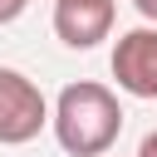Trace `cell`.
I'll use <instances>...</instances> for the list:
<instances>
[{
  "label": "cell",
  "instance_id": "cell-1",
  "mask_svg": "<svg viewBox=\"0 0 157 157\" xmlns=\"http://www.w3.org/2000/svg\"><path fill=\"white\" fill-rule=\"evenodd\" d=\"M49 128H54V137L69 157H103L123 132V103L98 78L64 83L59 98H54V123Z\"/></svg>",
  "mask_w": 157,
  "mask_h": 157
},
{
  "label": "cell",
  "instance_id": "cell-2",
  "mask_svg": "<svg viewBox=\"0 0 157 157\" xmlns=\"http://www.w3.org/2000/svg\"><path fill=\"white\" fill-rule=\"evenodd\" d=\"M49 123H54V108L39 93V83L29 74L0 64V147H25Z\"/></svg>",
  "mask_w": 157,
  "mask_h": 157
},
{
  "label": "cell",
  "instance_id": "cell-3",
  "mask_svg": "<svg viewBox=\"0 0 157 157\" xmlns=\"http://www.w3.org/2000/svg\"><path fill=\"white\" fill-rule=\"evenodd\" d=\"M113 78L132 98H157V25H137L113 44Z\"/></svg>",
  "mask_w": 157,
  "mask_h": 157
},
{
  "label": "cell",
  "instance_id": "cell-4",
  "mask_svg": "<svg viewBox=\"0 0 157 157\" xmlns=\"http://www.w3.org/2000/svg\"><path fill=\"white\" fill-rule=\"evenodd\" d=\"M113 0H54V34L69 49H93L113 34Z\"/></svg>",
  "mask_w": 157,
  "mask_h": 157
},
{
  "label": "cell",
  "instance_id": "cell-5",
  "mask_svg": "<svg viewBox=\"0 0 157 157\" xmlns=\"http://www.w3.org/2000/svg\"><path fill=\"white\" fill-rule=\"evenodd\" d=\"M25 5H29V0H0V25H15V20L25 15Z\"/></svg>",
  "mask_w": 157,
  "mask_h": 157
},
{
  "label": "cell",
  "instance_id": "cell-6",
  "mask_svg": "<svg viewBox=\"0 0 157 157\" xmlns=\"http://www.w3.org/2000/svg\"><path fill=\"white\" fill-rule=\"evenodd\" d=\"M132 10H137L147 25H157V0H132Z\"/></svg>",
  "mask_w": 157,
  "mask_h": 157
},
{
  "label": "cell",
  "instance_id": "cell-7",
  "mask_svg": "<svg viewBox=\"0 0 157 157\" xmlns=\"http://www.w3.org/2000/svg\"><path fill=\"white\" fill-rule=\"evenodd\" d=\"M137 157H157V128H152V132L137 142Z\"/></svg>",
  "mask_w": 157,
  "mask_h": 157
}]
</instances>
